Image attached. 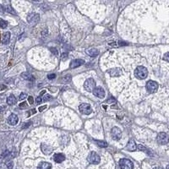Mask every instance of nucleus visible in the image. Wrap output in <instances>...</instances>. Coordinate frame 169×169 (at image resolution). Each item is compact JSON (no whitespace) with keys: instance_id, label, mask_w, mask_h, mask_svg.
<instances>
[{"instance_id":"obj_41","label":"nucleus","mask_w":169,"mask_h":169,"mask_svg":"<svg viewBox=\"0 0 169 169\" xmlns=\"http://www.w3.org/2000/svg\"><path fill=\"white\" fill-rule=\"evenodd\" d=\"M119 45H127V43H126V42H119Z\"/></svg>"},{"instance_id":"obj_11","label":"nucleus","mask_w":169,"mask_h":169,"mask_svg":"<svg viewBox=\"0 0 169 169\" xmlns=\"http://www.w3.org/2000/svg\"><path fill=\"white\" fill-rule=\"evenodd\" d=\"M18 122H19V118H18V116H17L16 114H14V113H12V114L8 118V124H9V125H16V124H18Z\"/></svg>"},{"instance_id":"obj_26","label":"nucleus","mask_w":169,"mask_h":169,"mask_svg":"<svg viewBox=\"0 0 169 169\" xmlns=\"http://www.w3.org/2000/svg\"><path fill=\"white\" fill-rule=\"evenodd\" d=\"M51 99H52V96H51V95L47 94V95H45V96H44V97H43L44 101H47L51 100Z\"/></svg>"},{"instance_id":"obj_17","label":"nucleus","mask_w":169,"mask_h":169,"mask_svg":"<svg viewBox=\"0 0 169 169\" xmlns=\"http://www.w3.org/2000/svg\"><path fill=\"white\" fill-rule=\"evenodd\" d=\"M37 169H52V164L47 162H42L38 164Z\"/></svg>"},{"instance_id":"obj_10","label":"nucleus","mask_w":169,"mask_h":169,"mask_svg":"<svg viewBox=\"0 0 169 169\" xmlns=\"http://www.w3.org/2000/svg\"><path fill=\"white\" fill-rule=\"evenodd\" d=\"M93 94H94L95 96L98 97V98H104L105 96H106V93H105V91L103 90V88L101 87H96L93 91Z\"/></svg>"},{"instance_id":"obj_14","label":"nucleus","mask_w":169,"mask_h":169,"mask_svg":"<svg viewBox=\"0 0 169 169\" xmlns=\"http://www.w3.org/2000/svg\"><path fill=\"white\" fill-rule=\"evenodd\" d=\"M10 41V32H6L3 34V38H2V42L4 45H8Z\"/></svg>"},{"instance_id":"obj_35","label":"nucleus","mask_w":169,"mask_h":169,"mask_svg":"<svg viewBox=\"0 0 169 169\" xmlns=\"http://www.w3.org/2000/svg\"><path fill=\"white\" fill-rule=\"evenodd\" d=\"M47 105H44V106H40V107H39V109H38V110H39V112H42L44 109H46V108H47Z\"/></svg>"},{"instance_id":"obj_36","label":"nucleus","mask_w":169,"mask_h":169,"mask_svg":"<svg viewBox=\"0 0 169 169\" xmlns=\"http://www.w3.org/2000/svg\"><path fill=\"white\" fill-rule=\"evenodd\" d=\"M36 101H37V104H40V103L42 102V97H41V96L37 97V100H36Z\"/></svg>"},{"instance_id":"obj_15","label":"nucleus","mask_w":169,"mask_h":169,"mask_svg":"<svg viewBox=\"0 0 169 169\" xmlns=\"http://www.w3.org/2000/svg\"><path fill=\"white\" fill-rule=\"evenodd\" d=\"M53 160L55 161V163H63V161L65 160V156L63 154L61 153H58V154H55L54 157H53Z\"/></svg>"},{"instance_id":"obj_19","label":"nucleus","mask_w":169,"mask_h":169,"mask_svg":"<svg viewBox=\"0 0 169 169\" xmlns=\"http://www.w3.org/2000/svg\"><path fill=\"white\" fill-rule=\"evenodd\" d=\"M7 103H8V105H9V106L14 105V104L16 103V98H15V96H14V95H10L9 96H8V98H7Z\"/></svg>"},{"instance_id":"obj_7","label":"nucleus","mask_w":169,"mask_h":169,"mask_svg":"<svg viewBox=\"0 0 169 169\" xmlns=\"http://www.w3.org/2000/svg\"><path fill=\"white\" fill-rule=\"evenodd\" d=\"M119 166L121 169H133L134 168V164L130 160L123 158L119 161Z\"/></svg>"},{"instance_id":"obj_28","label":"nucleus","mask_w":169,"mask_h":169,"mask_svg":"<svg viewBox=\"0 0 169 169\" xmlns=\"http://www.w3.org/2000/svg\"><path fill=\"white\" fill-rule=\"evenodd\" d=\"M7 168L9 169H12L14 168V163L13 162H8L7 163Z\"/></svg>"},{"instance_id":"obj_5","label":"nucleus","mask_w":169,"mask_h":169,"mask_svg":"<svg viewBox=\"0 0 169 169\" xmlns=\"http://www.w3.org/2000/svg\"><path fill=\"white\" fill-rule=\"evenodd\" d=\"M84 88L88 92H93L94 89L96 88V82L92 78L87 79L84 83Z\"/></svg>"},{"instance_id":"obj_23","label":"nucleus","mask_w":169,"mask_h":169,"mask_svg":"<svg viewBox=\"0 0 169 169\" xmlns=\"http://www.w3.org/2000/svg\"><path fill=\"white\" fill-rule=\"evenodd\" d=\"M71 79H72V78H71V75H66L62 78V81L65 82V83H68V82L71 81Z\"/></svg>"},{"instance_id":"obj_6","label":"nucleus","mask_w":169,"mask_h":169,"mask_svg":"<svg viewBox=\"0 0 169 169\" xmlns=\"http://www.w3.org/2000/svg\"><path fill=\"white\" fill-rule=\"evenodd\" d=\"M40 20V15L37 13H32L27 16V22L32 25H37Z\"/></svg>"},{"instance_id":"obj_18","label":"nucleus","mask_w":169,"mask_h":169,"mask_svg":"<svg viewBox=\"0 0 169 169\" xmlns=\"http://www.w3.org/2000/svg\"><path fill=\"white\" fill-rule=\"evenodd\" d=\"M86 52V53H87L89 56L93 57V58L96 57L99 54V51L97 50V49H96V48H90V49H87Z\"/></svg>"},{"instance_id":"obj_8","label":"nucleus","mask_w":169,"mask_h":169,"mask_svg":"<svg viewBox=\"0 0 169 169\" xmlns=\"http://www.w3.org/2000/svg\"><path fill=\"white\" fill-rule=\"evenodd\" d=\"M79 109H80V112L83 114H86V115H89L92 113V109H91V106H90L87 103H82L79 106Z\"/></svg>"},{"instance_id":"obj_22","label":"nucleus","mask_w":169,"mask_h":169,"mask_svg":"<svg viewBox=\"0 0 169 169\" xmlns=\"http://www.w3.org/2000/svg\"><path fill=\"white\" fill-rule=\"evenodd\" d=\"M96 144L98 146H100L101 148H106L108 146V144L106 143V141H102V140H96Z\"/></svg>"},{"instance_id":"obj_9","label":"nucleus","mask_w":169,"mask_h":169,"mask_svg":"<svg viewBox=\"0 0 169 169\" xmlns=\"http://www.w3.org/2000/svg\"><path fill=\"white\" fill-rule=\"evenodd\" d=\"M111 134L114 140H119L122 137V131L118 127H113L111 130Z\"/></svg>"},{"instance_id":"obj_33","label":"nucleus","mask_w":169,"mask_h":169,"mask_svg":"<svg viewBox=\"0 0 169 169\" xmlns=\"http://www.w3.org/2000/svg\"><path fill=\"white\" fill-rule=\"evenodd\" d=\"M28 101H29V103L30 104H33V102H34V98L32 97V96H28Z\"/></svg>"},{"instance_id":"obj_24","label":"nucleus","mask_w":169,"mask_h":169,"mask_svg":"<svg viewBox=\"0 0 169 169\" xmlns=\"http://www.w3.org/2000/svg\"><path fill=\"white\" fill-rule=\"evenodd\" d=\"M8 26V22L4 19H0V27L1 28H6Z\"/></svg>"},{"instance_id":"obj_32","label":"nucleus","mask_w":169,"mask_h":169,"mask_svg":"<svg viewBox=\"0 0 169 169\" xmlns=\"http://www.w3.org/2000/svg\"><path fill=\"white\" fill-rule=\"evenodd\" d=\"M47 78H48L49 80H53V79L56 78V75H55V74H50V75H47Z\"/></svg>"},{"instance_id":"obj_29","label":"nucleus","mask_w":169,"mask_h":169,"mask_svg":"<svg viewBox=\"0 0 169 169\" xmlns=\"http://www.w3.org/2000/svg\"><path fill=\"white\" fill-rule=\"evenodd\" d=\"M50 51L53 54H55V55H58V51L57 50L56 47H51Z\"/></svg>"},{"instance_id":"obj_1","label":"nucleus","mask_w":169,"mask_h":169,"mask_svg":"<svg viewBox=\"0 0 169 169\" xmlns=\"http://www.w3.org/2000/svg\"><path fill=\"white\" fill-rule=\"evenodd\" d=\"M134 75L139 80H145L148 76V69L145 66H139L134 70Z\"/></svg>"},{"instance_id":"obj_31","label":"nucleus","mask_w":169,"mask_h":169,"mask_svg":"<svg viewBox=\"0 0 169 169\" xmlns=\"http://www.w3.org/2000/svg\"><path fill=\"white\" fill-rule=\"evenodd\" d=\"M19 106L20 107V108H25V107L27 106V103H26L25 101H22V102H21V103L19 105Z\"/></svg>"},{"instance_id":"obj_25","label":"nucleus","mask_w":169,"mask_h":169,"mask_svg":"<svg viewBox=\"0 0 169 169\" xmlns=\"http://www.w3.org/2000/svg\"><path fill=\"white\" fill-rule=\"evenodd\" d=\"M6 10H7V12L10 13V14H16V13H15V11L14 10V9H13L12 7H10V6L6 7Z\"/></svg>"},{"instance_id":"obj_21","label":"nucleus","mask_w":169,"mask_h":169,"mask_svg":"<svg viewBox=\"0 0 169 169\" xmlns=\"http://www.w3.org/2000/svg\"><path fill=\"white\" fill-rule=\"evenodd\" d=\"M21 77H22L23 79H25V80H27V81H33V80H34V77H33L31 74L26 73V72H25V73H22Z\"/></svg>"},{"instance_id":"obj_30","label":"nucleus","mask_w":169,"mask_h":169,"mask_svg":"<svg viewBox=\"0 0 169 169\" xmlns=\"http://www.w3.org/2000/svg\"><path fill=\"white\" fill-rule=\"evenodd\" d=\"M163 59H164L165 61H168V62H169V52H166V53L164 54V56H163Z\"/></svg>"},{"instance_id":"obj_40","label":"nucleus","mask_w":169,"mask_h":169,"mask_svg":"<svg viewBox=\"0 0 169 169\" xmlns=\"http://www.w3.org/2000/svg\"><path fill=\"white\" fill-rule=\"evenodd\" d=\"M36 113V110H32V111L28 112V114H32V113Z\"/></svg>"},{"instance_id":"obj_27","label":"nucleus","mask_w":169,"mask_h":169,"mask_svg":"<svg viewBox=\"0 0 169 169\" xmlns=\"http://www.w3.org/2000/svg\"><path fill=\"white\" fill-rule=\"evenodd\" d=\"M26 96H26V94H25V93H23V92H22V93H20V95H19V99L20 101L25 100V98H26Z\"/></svg>"},{"instance_id":"obj_38","label":"nucleus","mask_w":169,"mask_h":169,"mask_svg":"<svg viewBox=\"0 0 169 169\" xmlns=\"http://www.w3.org/2000/svg\"><path fill=\"white\" fill-rule=\"evenodd\" d=\"M6 89V86H4V85H1L0 86V91H4V90H5Z\"/></svg>"},{"instance_id":"obj_43","label":"nucleus","mask_w":169,"mask_h":169,"mask_svg":"<svg viewBox=\"0 0 169 169\" xmlns=\"http://www.w3.org/2000/svg\"><path fill=\"white\" fill-rule=\"evenodd\" d=\"M44 93H46V91H42V92H41V95L44 94Z\"/></svg>"},{"instance_id":"obj_4","label":"nucleus","mask_w":169,"mask_h":169,"mask_svg":"<svg viewBox=\"0 0 169 169\" xmlns=\"http://www.w3.org/2000/svg\"><path fill=\"white\" fill-rule=\"evenodd\" d=\"M87 161L91 163V164H95V165H96V164H99V163H100L101 157L96 152L91 151V152L89 154V156H88Z\"/></svg>"},{"instance_id":"obj_12","label":"nucleus","mask_w":169,"mask_h":169,"mask_svg":"<svg viewBox=\"0 0 169 169\" xmlns=\"http://www.w3.org/2000/svg\"><path fill=\"white\" fill-rule=\"evenodd\" d=\"M85 63V61L83 59H75L73 61H71V63L69 64V67L71 69H75V68H78L80 66H81Z\"/></svg>"},{"instance_id":"obj_34","label":"nucleus","mask_w":169,"mask_h":169,"mask_svg":"<svg viewBox=\"0 0 169 169\" xmlns=\"http://www.w3.org/2000/svg\"><path fill=\"white\" fill-rule=\"evenodd\" d=\"M31 124H32L31 122H30V123H27V124H24L22 125V129H26V128H28Z\"/></svg>"},{"instance_id":"obj_37","label":"nucleus","mask_w":169,"mask_h":169,"mask_svg":"<svg viewBox=\"0 0 169 169\" xmlns=\"http://www.w3.org/2000/svg\"><path fill=\"white\" fill-rule=\"evenodd\" d=\"M114 101H115V99H114V98H111V99H108V100L106 101L107 103H112V102H114Z\"/></svg>"},{"instance_id":"obj_20","label":"nucleus","mask_w":169,"mask_h":169,"mask_svg":"<svg viewBox=\"0 0 169 169\" xmlns=\"http://www.w3.org/2000/svg\"><path fill=\"white\" fill-rule=\"evenodd\" d=\"M107 73L111 75V76L115 77V76H119V75H120V70H119V69H116V68H115V69H110V70H108Z\"/></svg>"},{"instance_id":"obj_42","label":"nucleus","mask_w":169,"mask_h":169,"mask_svg":"<svg viewBox=\"0 0 169 169\" xmlns=\"http://www.w3.org/2000/svg\"><path fill=\"white\" fill-rule=\"evenodd\" d=\"M153 169H163V168H161V167H157V168H154Z\"/></svg>"},{"instance_id":"obj_44","label":"nucleus","mask_w":169,"mask_h":169,"mask_svg":"<svg viewBox=\"0 0 169 169\" xmlns=\"http://www.w3.org/2000/svg\"><path fill=\"white\" fill-rule=\"evenodd\" d=\"M103 107H104V109H106V106H105V105H103Z\"/></svg>"},{"instance_id":"obj_45","label":"nucleus","mask_w":169,"mask_h":169,"mask_svg":"<svg viewBox=\"0 0 169 169\" xmlns=\"http://www.w3.org/2000/svg\"><path fill=\"white\" fill-rule=\"evenodd\" d=\"M167 169H169V165H168V166H167Z\"/></svg>"},{"instance_id":"obj_3","label":"nucleus","mask_w":169,"mask_h":169,"mask_svg":"<svg viewBox=\"0 0 169 169\" xmlns=\"http://www.w3.org/2000/svg\"><path fill=\"white\" fill-rule=\"evenodd\" d=\"M157 141L160 145H167L169 142V135L165 132H161L157 134Z\"/></svg>"},{"instance_id":"obj_2","label":"nucleus","mask_w":169,"mask_h":169,"mask_svg":"<svg viewBox=\"0 0 169 169\" xmlns=\"http://www.w3.org/2000/svg\"><path fill=\"white\" fill-rule=\"evenodd\" d=\"M158 87H159V85L157 81H149L146 82V90L150 94L156 93L158 90Z\"/></svg>"},{"instance_id":"obj_16","label":"nucleus","mask_w":169,"mask_h":169,"mask_svg":"<svg viewBox=\"0 0 169 169\" xmlns=\"http://www.w3.org/2000/svg\"><path fill=\"white\" fill-rule=\"evenodd\" d=\"M42 150L43 151V153L45 155H50L51 153L52 152V147L50 146H48L47 145H45V144H42Z\"/></svg>"},{"instance_id":"obj_13","label":"nucleus","mask_w":169,"mask_h":169,"mask_svg":"<svg viewBox=\"0 0 169 169\" xmlns=\"http://www.w3.org/2000/svg\"><path fill=\"white\" fill-rule=\"evenodd\" d=\"M137 149V145L135 144L134 140H129V141L128 142V145H126V150H129V151H134Z\"/></svg>"},{"instance_id":"obj_39","label":"nucleus","mask_w":169,"mask_h":169,"mask_svg":"<svg viewBox=\"0 0 169 169\" xmlns=\"http://www.w3.org/2000/svg\"><path fill=\"white\" fill-rule=\"evenodd\" d=\"M4 108H5V106H0V113H2L4 110Z\"/></svg>"}]
</instances>
